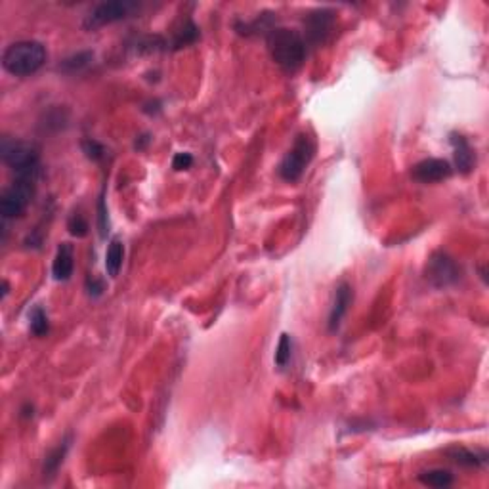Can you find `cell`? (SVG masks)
<instances>
[{"mask_svg":"<svg viewBox=\"0 0 489 489\" xmlns=\"http://www.w3.org/2000/svg\"><path fill=\"white\" fill-rule=\"evenodd\" d=\"M46 48L38 41H20L10 44L2 54V67L14 77L35 75L46 64Z\"/></svg>","mask_w":489,"mask_h":489,"instance_id":"2","label":"cell"},{"mask_svg":"<svg viewBox=\"0 0 489 489\" xmlns=\"http://www.w3.org/2000/svg\"><path fill=\"white\" fill-rule=\"evenodd\" d=\"M453 174V166L446 159H425L413 166L411 176L420 184H436Z\"/></svg>","mask_w":489,"mask_h":489,"instance_id":"9","label":"cell"},{"mask_svg":"<svg viewBox=\"0 0 489 489\" xmlns=\"http://www.w3.org/2000/svg\"><path fill=\"white\" fill-rule=\"evenodd\" d=\"M313 155H316V143L312 138L308 134H298L292 148L287 151V155L279 163V169H277L279 176L283 178L285 182L300 180L308 164L312 163Z\"/></svg>","mask_w":489,"mask_h":489,"instance_id":"4","label":"cell"},{"mask_svg":"<svg viewBox=\"0 0 489 489\" xmlns=\"http://www.w3.org/2000/svg\"><path fill=\"white\" fill-rule=\"evenodd\" d=\"M199 38V29L197 25L187 20V22L182 25L180 31H176V36H174V48H182V46H187V44H193Z\"/></svg>","mask_w":489,"mask_h":489,"instance_id":"19","label":"cell"},{"mask_svg":"<svg viewBox=\"0 0 489 489\" xmlns=\"http://www.w3.org/2000/svg\"><path fill=\"white\" fill-rule=\"evenodd\" d=\"M122 260H125V245L119 237H113L109 241L106 253V271L109 277H117L122 268Z\"/></svg>","mask_w":489,"mask_h":489,"instance_id":"14","label":"cell"},{"mask_svg":"<svg viewBox=\"0 0 489 489\" xmlns=\"http://www.w3.org/2000/svg\"><path fill=\"white\" fill-rule=\"evenodd\" d=\"M268 50L271 59L287 73L298 71L306 62V54H308L304 36L295 29L285 27H274L269 31Z\"/></svg>","mask_w":489,"mask_h":489,"instance_id":"1","label":"cell"},{"mask_svg":"<svg viewBox=\"0 0 489 489\" xmlns=\"http://www.w3.org/2000/svg\"><path fill=\"white\" fill-rule=\"evenodd\" d=\"M75 269V250L71 243H62L56 250L54 262H52V276L56 281H67L71 279Z\"/></svg>","mask_w":489,"mask_h":489,"instance_id":"12","label":"cell"},{"mask_svg":"<svg viewBox=\"0 0 489 489\" xmlns=\"http://www.w3.org/2000/svg\"><path fill=\"white\" fill-rule=\"evenodd\" d=\"M71 441H73V436L69 434V436H65L64 440L59 441V444H57V446L54 447L48 455H46V459H44V467H43L44 476L52 478V476L56 474L57 468L62 467V462L65 461V455H67V451L71 449Z\"/></svg>","mask_w":489,"mask_h":489,"instance_id":"13","label":"cell"},{"mask_svg":"<svg viewBox=\"0 0 489 489\" xmlns=\"http://www.w3.org/2000/svg\"><path fill=\"white\" fill-rule=\"evenodd\" d=\"M193 164V155L192 153H176L174 159H172V169L174 171H187Z\"/></svg>","mask_w":489,"mask_h":489,"instance_id":"24","label":"cell"},{"mask_svg":"<svg viewBox=\"0 0 489 489\" xmlns=\"http://www.w3.org/2000/svg\"><path fill=\"white\" fill-rule=\"evenodd\" d=\"M418 482L425 483L428 488L446 489L453 483V474L449 470H444V468H432V470L420 472L418 474Z\"/></svg>","mask_w":489,"mask_h":489,"instance_id":"16","label":"cell"},{"mask_svg":"<svg viewBox=\"0 0 489 489\" xmlns=\"http://www.w3.org/2000/svg\"><path fill=\"white\" fill-rule=\"evenodd\" d=\"M447 455H449L451 461L459 462L462 467H482V465L488 462V453H476V451H470V449H465V447L447 449Z\"/></svg>","mask_w":489,"mask_h":489,"instance_id":"15","label":"cell"},{"mask_svg":"<svg viewBox=\"0 0 489 489\" xmlns=\"http://www.w3.org/2000/svg\"><path fill=\"white\" fill-rule=\"evenodd\" d=\"M36 178L15 176V182L4 190L0 197V214L4 220L20 218L35 195Z\"/></svg>","mask_w":489,"mask_h":489,"instance_id":"5","label":"cell"},{"mask_svg":"<svg viewBox=\"0 0 489 489\" xmlns=\"http://www.w3.org/2000/svg\"><path fill=\"white\" fill-rule=\"evenodd\" d=\"M336 23V15L331 8H318L304 17V43L306 46H319L331 36Z\"/></svg>","mask_w":489,"mask_h":489,"instance_id":"7","label":"cell"},{"mask_svg":"<svg viewBox=\"0 0 489 489\" xmlns=\"http://www.w3.org/2000/svg\"><path fill=\"white\" fill-rule=\"evenodd\" d=\"M86 291H88V295L94 298H98L104 295V291H106V285H104V281L101 279H96V277H88L86 279Z\"/></svg>","mask_w":489,"mask_h":489,"instance_id":"25","label":"cell"},{"mask_svg":"<svg viewBox=\"0 0 489 489\" xmlns=\"http://www.w3.org/2000/svg\"><path fill=\"white\" fill-rule=\"evenodd\" d=\"M6 295H8V283L6 281H2V298L6 297Z\"/></svg>","mask_w":489,"mask_h":489,"instance_id":"26","label":"cell"},{"mask_svg":"<svg viewBox=\"0 0 489 489\" xmlns=\"http://www.w3.org/2000/svg\"><path fill=\"white\" fill-rule=\"evenodd\" d=\"M29 327H31V333L35 336H44L48 334L50 331V323H48V316L44 312L41 306H35L31 313H29Z\"/></svg>","mask_w":489,"mask_h":489,"instance_id":"18","label":"cell"},{"mask_svg":"<svg viewBox=\"0 0 489 489\" xmlns=\"http://www.w3.org/2000/svg\"><path fill=\"white\" fill-rule=\"evenodd\" d=\"M98 227H99V235L106 239L107 232H109V213H107L106 193L104 192H101L98 201Z\"/></svg>","mask_w":489,"mask_h":489,"instance_id":"23","label":"cell"},{"mask_svg":"<svg viewBox=\"0 0 489 489\" xmlns=\"http://www.w3.org/2000/svg\"><path fill=\"white\" fill-rule=\"evenodd\" d=\"M352 298H354V292H352V287L342 281L336 289H334V298L333 304H331V310H329V331L334 333L339 327H341L342 319L348 313V308L352 304Z\"/></svg>","mask_w":489,"mask_h":489,"instance_id":"10","label":"cell"},{"mask_svg":"<svg viewBox=\"0 0 489 489\" xmlns=\"http://www.w3.org/2000/svg\"><path fill=\"white\" fill-rule=\"evenodd\" d=\"M140 8L138 2H132V0H111V2H101L98 6H94L85 17V29L88 31H94V29L104 27V25H109V23L121 22V20H127L130 17L132 12H136Z\"/></svg>","mask_w":489,"mask_h":489,"instance_id":"6","label":"cell"},{"mask_svg":"<svg viewBox=\"0 0 489 489\" xmlns=\"http://www.w3.org/2000/svg\"><path fill=\"white\" fill-rule=\"evenodd\" d=\"M461 277V268L457 266L451 256L447 253H434L428 260V266H426V279L438 287V289H446L449 285H453L459 281Z\"/></svg>","mask_w":489,"mask_h":489,"instance_id":"8","label":"cell"},{"mask_svg":"<svg viewBox=\"0 0 489 489\" xmlns=\"http://www.w3.org/2000/svg\"><path fill=\"white\" fill-rule=\"evenodd\" d=\"M292 357V339L287 333L281 334L279 339V344H277L276 355H274V362L279 369L287 367V363L291 362Z\"/></svg>","mask_w":489,"mask_h":489,"instance_id":"20","label":"cell"},{"mask_svg":"<svg viewBox=\"0 0 489 489\" xmlns=\"http://www.w3.org/2000/svg\"><path fill=\"white\" fill-rule=\"evenodd\" d=\"M67 229L75 237H86L88 235V222L80 213H73L67 220Z\"/></svg>","mask_w":489,"mask_h":489,"instance_id":"22","label":"cell"},{"mask_svg":"<svg viewBox=\"0 0 489 489\" xmlns=\"http://www.w3.org/2000/svg\"><path fill=\"white\" fill-rule=\"evenodd\" d=\"M94 54L90 50H85V52H77L73 56L65 57L64 62L59 64V71L69 73V75H75V73H80L83 69H86L88 65L92 64Z\"/></svg>","mask_w":489,"mask_h":489,"instance_id":"17","label":"cell"},{"mask_svg":"<svg viewBox=\"0 0 489 489\" xmlns=\"http://www.w3.org/2000/svg\"><path fill=\"white\" fill-rule=\"evenodd\" d=\"M0 155H2V161L15 172V176L38 178V172H41L38 159H41V155H38V148L35 143L2 138Z\"/></svg>","mask_w":489,"mask_h":489,"instance_id":"3","label":"cell"},{"mask_svg":"<svg viewBox=\"0 0 489 489\" xmlns=\"http://www.w3.org/2000/svg\"><path fill=\"white\" fill-rule=\"evenodd\" d=\"M451 146H453V157H455V169L461 172V174H468L472 172L476 164V155L472 146L468 143V140L465 136L453 132L451 134Z\"/></svg>","mask_w":489,"mask_h":489,"instance_id":"11","label":"cell"},{"mask_svg":"<svg viewBox=\"0 0 489 489\" xmlns=\"http://www.w3.org/2000/svg\"><path fill=\"white\" fill-rule=\"evenodd\" d=\"M83 151H85V155L90 159V161H101L104 157H106V148L101 146V143L98 142V140H94V138H86V140H83Z\"/></svg>","mask_w":489,"mask_h":489,"instance_id":"21","label":"cell"}]
</instances>
